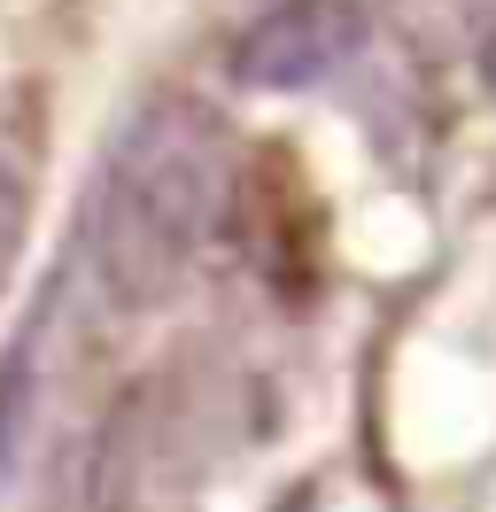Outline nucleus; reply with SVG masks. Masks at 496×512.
Returning <instances> with one entry per match:
<instances>
[{
	"mask_svg": "<svg viewBox=\"0 0 496 512\" xmlns=\"http://www.w3.org/2000/svg\"><path fill=\"white\" fill-rule=\"evenodd\" d=\"M233 210V132L210 101L155 94L132 109L86 202V256L117 311H163Z\"/></svg>",
	"mask_w": 496,
	"mask_h": 512,
	"instance_id": "f257e3e1",
	"label": "nucleus"
},
{
	"mask_svg": "<svg viewBox=\"0 0 496 512\" xmlns=\"http://www.w3.org/2000/svg\"><path fill=\"white\" fill-rule=\"evenodd\" d=\"M225 466V388L194 365L124 388L93 443V512H202Z\"/></svg>",
	"mask_w": 496,
	"mask_h": 512,
	"instance_id": "f03ea898",
	"label": "nucleus"
},
{
	"mask_svg": "<svg viewBox=\"0 0 496 512\" xmlns=\"http://www.w3.org/2000/svg\"><path fill=\"white\" fill-rule=\"evenodd\" d=\"M365 0H272L233 39V78L248 94H310L357 63Z\"/></svg>",
	"mask_w": 496,
	"mask_h": 512,
	"instance_id": "7ed1b4c3",
	"label": "nucleus"
},
{
	"mask_svg": "<svg viewBox=\"0 0 496 512\" xmlns=\"http://www.w3.org/2000/svg\"><path fill=\"white\" fill-rule=\"evenodd\" d=\"M388 24L419 63H458V55L481 63L496 32V0H388Z\"/></svg>",
	"mask_w": 496,
	"mask_h": 512,
	"instance_id": "20e7f679",
	"label": "nucleus"
},
{
	"mask_svg": "<svg viewBox=\"0 0 496 512\" xmlns=\"http://www.w3.org/2000/svg\"><path fill=\"white\" fill-rule=\"evenodd\" d=\"M481 86L496 94V32H489V47H481Z\"/></svg>",
	"mask_w": 496,
	"mask_h": 512,
	"instance_id": "39448f33",
	"label": "nucleus"
}]
</instances>
